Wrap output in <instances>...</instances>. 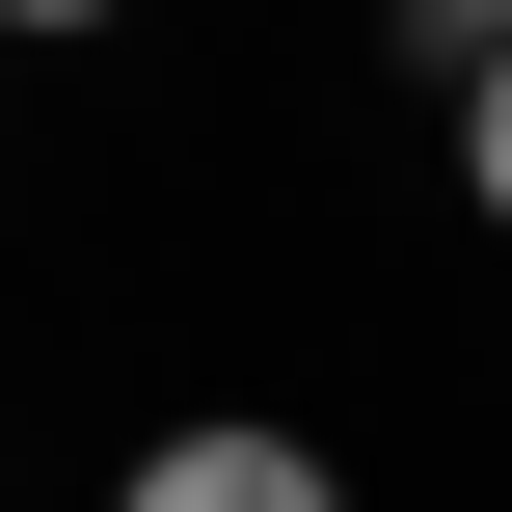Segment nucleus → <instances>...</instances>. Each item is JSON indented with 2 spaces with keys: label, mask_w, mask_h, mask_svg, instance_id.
I'll return each mask as SVG.
<instances>
[{
  "label": "nucleus",
  "mask_w": 512,
  "mask_h": 512,
  "mask_svg": "<svg viewBox=\"0 0 512 512\" xmlns=\"http://www.w3.org/2000/svg\"><path fill=\"white\" fill-rule=\"evenodd\" d=\"M108 512H351V486H324L297 432H162V459H135Z\"/></svg>",
  "instance_id": "nucleus-1"
},
{
  "label": "nucleus",
  "mask_w": 512,
  "mask_h": 512,
  "mask_svg": "<svg viewBox=\"0 0 512 512\" xmlns=\"http://www.w3.org/2000/svg\"><path fill=\"white\" fill-rule=\"evenodd\" d=\"M432 81H459V189L512 216V27H432Z\"/></svg>",
  "instance_id": "nucleus-2"
}]
</instances>
